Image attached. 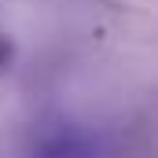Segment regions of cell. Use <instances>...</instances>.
Returning <instances> with one entry per match:
<instances>
[{"label": "cell", "instance_id": "6da1fadb", "mask_svg": "<svg viewBox=\"0 0 158 158\" xmlns=\"http://www.w3.org/2000/svg\"><path fill=\"white\" fill-rule=\"evenodd\" d=\"M11 63H15V40L7 33H0V74H7Z\"/></svg>", "mask_w": 158, "mask_h": 158}]
</instances>
